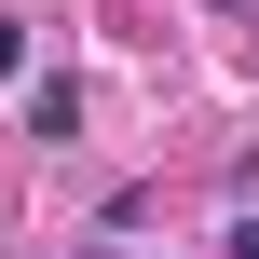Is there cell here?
Wrapping results in <instances>:
<instances>
[{
    "instance_id": "1",
    "label": "cell",
    "mask_w": 259,
    "mask_h": 259,
    "mask_svg": "<svg viewBox=\"0 0 259 259\" xmlns=\"http://www.w3.org/2000/svg\"><path fill=\"white\" fill-rule=\"evenodd\" d=\"M14 68H27V27H14V14H0V82H14Z\"/></svg>"
},
{
    "instance_id": "2",
    "label": "cell",
    "mask_w": 259,
    "mask_h": 259,
    "mask_svg": "<svg viewBox=\"0 0 259 259\" xmlns=\"http://www.w3.org/2000/svg\"><path fill=\"white\" fill-rule=\"evenodd\" d=\"M232 259H259V232H232Z\"/></svg>"
}]
</instances>
